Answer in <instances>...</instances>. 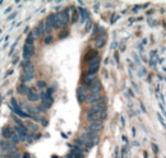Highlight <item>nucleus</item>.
<instances>
[{
	"instance_id": "obj_16",
	"label": "nucleus",
	"mask_w": 166,
	"mask_h": 158,
	"mask_svg": "<svg viewBox=\"0 0 166 158\" xmlns=\"http://www.w3.org/2000/svg\"><path fill=\"white\" fill-rule=\"evenodd\" d=\"M95 79H96V77H95V75H88V74H86V75L82 78V83H83L82 85H84V87H87V88H88V87H90V85L92 84V82L95 80Z\"/></svg>"
},
{
	"instance_id": "obj_5",
	"label": "nucleus",
	"mask_w": 166,
	"mask_h": 158,
	"mask_svg": "<svg viewBox=\"0 0 166 158\" xmlns=\"http://www.w3.org/2000/svg\"><path fill=\"white\" fill-rule=\"evenodd\" d=\"M35 54H36L35 45H33V46L24 45V47H23V59H24V61H29V59H31Z\"/></svg>"
},
{
	"instance_id": "obj_17",
	"label": "nucleus",
	"mask_w": 166,
	"mask_h": 158,
	"mask_svg": "<svg viewBox=\"0 0 166 158\" xmlns=\"http://www.w3.org/2000/svg\"><path fill=\"white\" fill-rule=\"evenodd\" d=\"M77 12H79V14H81V23H84V22H86L87 19H90V15H88L87 9H84V8L79 6L78 9H77Z\"/></svg>"
},
{
	"instance_id": "obj_6",
	"label": "nucleus",
	"mask_w": 166,
	"mask_h": 158,
	"mask_svg": "<svg viewBox=\"0 0 166 158\" xmlns=\"http://www.w3.org/2000/svg\"><path fill=\"white\" fill-rule=\"evenodd\" d=\"M101 89H102V84L96 78L95 80L92 82V84L88 87V92H90V93H101Z\"/></svg>"
},
{
	"instance_id": "obj_32",
	"label": "nucleus",
	"mask_w": 166,
	"mask_h": 158,
	"mask_svg": "<svg viewBox=\"0 0 166 158\" xmlns=\"http://www.w3.org/2000/svg\"><path fill=\"white\" fill-rule=\"evenodd\" d=\"M52 41H54L52 36H47V37H45V40H43V42H45V45H50V43H51Z\"/></svg>"
},
{
	"instance_id": "obj_8",
	"label": "nucleus",
	"mask_w": 166,
	"mask_h": 158,
	"mask_svg": "<svg viewBox=\"0 0 166 158\" xmlns=\"http://www.w3.org/2000/svg\"><path fill=\"white\" fill-rule=\"evenodd\" d=\"M100 97H101V93H90V92H88V94H87V97H86V101H84V103L92 106V105L97 103V101L100 99Z\"/></svg>"
},
{
	"instance_id": "obj_50",
	"label": "nucleus",
	"mask_w": 166,
	"mask_h": 158,
	"mask_svg": "<svg viewBox=\"0 0 166 158\" xmlns=\"http://www.w3.org/2000/svg\"><path fill=\"white\" fill-rule=\"evenodd\" d=\"M65 158H74V157H73V156H72L70 153H68V154H66V157H65Z\"/></svg>"
},
{
	"instance_id": "obj_7",
	"label": "nucleus",
	"mask_w": 166,
	"mask_h": 158,
	"mask_svg": "<svg viewBox=\"0 0 166 158\" xmlns=\"http://www.w3.org/2000/svg\"><path fill=\"white\" fill-rule=\"evenodd\" d=\"M86 117L90 122H95V121H101L100 120V114L96 111H93L92 108H88L86 111Z\"/></svg>"
},
{
	"instance_id": "obj_47",
	"label": "nucleus",
	"mask_w": 166,
	"mask_h": 158,
	"mask_svg": "<svg viewBox=\"0 0 166 158\" xmlns=\"http://www.w3.org/2000/svg\"><path fill=\"white\" fill-rule=\"evenodd\" d=\"M12 9H13L12 6H9V8H8V9L5 10V14H6V13H10V12H12Z\"/></svg>"
},
{
	"instance_id": "obj_4",
	"label": "nucleus",
	"mask_w": 166,
	"mask_h": 158,
	"mask_svg": "<svg viewBox=\"0 0 166 158\" xmlns=\"http://www.w3.org/2000/svg\"><path fill=\"white\" fill-rule=\"evenodd\" d=\"M87 94H88V88L87 87H84V85L78 87V89H77V99H78L79 103H84Z\"/></svg>"
},
{
	"instance_id": "obj_31",
	"label": "nucleus",
	"mask_w": 166,
	"mask_h": 158,
	"mask_svg": "<svg viewBox=\"0 0 166 158\" xmlns=\"http://www.w3.org/2000/svg\"><path fill=\"white\" fill-rule=\"evenodd\" d=\"M68 35H69V31H68V29H63V31L60 32L59 37H60V38H64V37H66Z\"/></svg>"
},
{
	"instance_id": "obj_24",
	"label": "nucleus",
	"mask_w": 166,
	"mask_h": 158,
	"mask_svg": "<svg viewBox=\"0 0 166 158\" xmlns=\"http://www.w3.org/2000/svg\"><path fill=\"white\" fill-rule=\"evenodd\" d=\"M9 142L12 143V144H14V145H17V144H19V143H20L22 140H20V138L18 137V135H17L15 133H14V134H13V137L10 138V140H9Z\"/></svg>"
},
{
	"instance_id": "obj_25",
	"label": "nucleus",
	"mask_w": 166,
	"mask_h": 158,
	"mask_svg": "<svg viewBox=\"0 0 166 158\" xmlns=\"http://www.w3.org/2000/svg\"><path fill=\"white\" fill-rule=\"evenodd\" d=\"M20 157H22V154L19 152H13V153H9L5 156V158H20Z\"/></svg>"
},
{
	"instance_id": "obj_11",
	"label": "nucleus",
	"mask_w": 166,
	"mask_h": 158,
	"mask_svg": "<svg viewBox=\"0 0 166 158\" xmlns=\"http://www.w3.org/2000/svg\"><path fill=\"white\" fill-rule=\"evenodd\" d=\"M69 147L72 148V151L69 152L74 158H84V156H86V153L82 151V149H79L78 147H75V145H72V144H69Z\"/></svg>"
},
{
	"instance_id": "obj_30",
	"label": "nucleus",
	"mask_w": 166,
	"mask_h": 158,
	"mask_svg": "<svg viewBox=\"0 0 166 158\" xmlns=\"http://www.w3.org/2000/svg\"><path fill=\"white\" fill-rule=\"evenodd\" d=\"M17 45H18V40L12 45V46H10V50H9V56H12L13 55V52H14V50H15V46H17Z\"/></svg>"
},
{
	"instance_id": "obj_37",
	"label": "nucleus",
	"mask_w": 166,
	"mask_h": 158,
	"mask_svg": "<svg viewBox=\"0 0 166 158\" xmlns=\"http://www.w3.org/2000/svg\"><path fill=\"white\" fill-rule=\"evenodd\" d=\"M40 121H41V124H42V126H47V124H49V122H47V120H46V119H43V117H42Z\"/></svg>"
},
{
	"instance_id": "obj_36",
	"label": "nucleus",
	"mask_w": 166,
	"mask_h": 158,
	"mask_svg": "<svg viewBox=\"0 0 166 158\" xmlns=\"http://www.w3.org/2000/svg\"><path fill=\"white\" fill-rule=\"evenodd\" d=\"M157 117H159V120H160V122H161V125L165 126V120H164V117H162L160 114H157Z\"/></svg>"
},
{
	"instance_id": "obj_23",
	"label": "nucleus",
	"mask_w": 166,
	"mask_h": 158,
	"mask_svg": "<svg viewBox=\"0 0 166 158\" xmlns=\"http://www.w3.org/2000/svg\"><path fill=\"white\" fill-rule=\"evenodd\" d=\"M29 37H32V38H33V41L37 40V38L40 37V33H38V31H37V28H36V27L33 28V29H31V31H29Z\"/></svg>"
},
{
	"instance_id": "obj_14",
	"label": "nucleus",
	"mask_w": 166,
	"mask_h": 158,
	"mask_svg": "<svg viewBox=\"0 0 166 158\" xmlns=\"http://www.w3.org/2000/svg\"><path fill=\"white\" fill-rule=\"evenodd\" d=\"M88 129H90V130H93V131H96V133H100V131L104 129V124H102V121L90 122V125H88Z\"/></svg>"
},
{
	"instance_id": "obj_27",
	"label": "nucleus",
	"mask_w": 166,
	"mask_h": 158,
	"mask_svg": "<svg viewBox=\"0 0 166 158\" xmlns=\"http://www.w3.org/2000/svg\"><path fill=\"white\" fill-rule=\"evenodd\" d=\"M37 87H38L40 89H43V88L47 87V84H46L45 80H37Z\"/></svg>"
},
{
	"instance_id": "obj_49",
	"label": "nucleus",
	"mask_w": 166,
	"mask_h": 158,
	"mask_svg": "<svg viewBox=\"0 0 166 158\" xmlns=\"http://www.w3.org/2000/svg\"><path fill=\"white\" fill-rule=\"evenodd\" d=\"M160 108H161V111H162V112H164V114H165V107H164V105H162V103L160 105Z\"/></svg>"
},
{
	"instance_id": "obj_43",
	"label": "nucleus",
	"mask_w": 166,
	"mask_h": 158,
	"mask_svg": "<svg viewBox=\"0 0 166 158\" xmlns=\"http://www.w3.org/2000/svg\"><path fill=\"white\" fill-rule=\"evenodd\" d=\"M116 19H118V15H113V19H111V23H115V22H116Z\"/></svg>"
},
{
	"instance_id": "obj_35",
	"label": "nucleus",
	"mask_w": 166,
	"mask_h": 158,
	"mask_svg": "<svg viewBox=\"0 0 166 158\" xmlns=\"http://www.w3.org/2000/svg\"><path fill=\"white\" fill-rule=\"evenodd\" d=\"M28 126L32 129V130H35V131H37V125H36V124H33V122H28Z\"/></svg>"
},
{
	"instance_id": "obj_2",
	"label": "nucleus",
	"mask_w": 166,
	"mask_h": 158,
	"mask_svg": "<svg viewBox=\"0 0 166 158\" xmlns=\"http://www.w3.org/2000/svg\"><path fill=\"white\" fill-rule=\"evenodd\" d=\"M10 108H12V111L14 112V114H17L19 117H31L28 114H26V112L22 111L20 105L17 102L15 98H12V99H10Z\"/></svg>"
},
{
	"instance_id": "obj_12",
	"label": "nucleus",
	"mask_w": 166,
	"mask_h": 158,
	"mask_svg": "<svg viewBox=\"0 0 166 158\" xmlns=\"http://www.w3.org/2000/svg\"><path fill=\"white\" fill-rule=\"evenodd\" d=\"M23 70L26 75H35V65L31 61H23Z\"/></svg>"
},
{
	"instance_id": "obj_34",
	"label": "nucleus",
	"mask_w": 166,
	"mask_h": 158,
	"mask_svg": "<svg viewBox=\"0 0 166 158\" xmlns=\"http://www.w3.org/2000/svg\"><path fill=\"white\" fill-rule=\"evenodd\" d=\"M91 28H92V22H91V19H88L87 24H86V31H87V32L91 31Z\"/></svg>"
},
{
	"instance_id": "obj_3",
	"label": "nucleus",
	"mask_w": 166,
	"mask_h": 158,
	"mask_svg": "<svg viewBox=\"0 0 166 158\" xmlns=\"http://www.w3.org/2000/svg\"><path fill=\"white\" fill-rule=\"evenodd\" d=\"M0 149L3 152H6V154L13 153V152H18L17 145L12 144L10 142H6V140H0Z\"/></svg>"
},
{
	"instance_id": "obj_20",
	"label": "nucleus",
	"mask_w": 166,
	"mask_h": 158,
	"mask_svg": "<svg viewBox=\"0 0 166 158\" xmlns=\"http://www.w3.org/2000/svg\"><path fill=\"white\" fill-rule=\"evenodd\" d=\"M98 54H97V51H90V52H87L86 55H84V58H83V60L87 63L88 60H91L92 58H95V56H97Z\"/></svg>"
},
{
	"instance_id": "obj_41",
	"label": "nucleus",
	"mask_w": 166,
	"mask_h": 158,
	"mask_svg": "<svg viewBox=\"0 0 166 158\" xmlns=\"http://www.w3.org/2000/svg\"><path fill=\"white\" fill-rule=\"evenodd\" d=\"M20 158H31V154H29V153H24V154Z\"/></svg>"
},
{
	"instance_id": "obj_45",
	"label": "nucleus",
	"mask_w": 166,
	"mask_h": 158,
	"mask_svg": "<svg viewBox=\"0 0 166 158\" xmlns=\"http://www.w3.org/2000/svg\"><path fill=\"white\" fill-rule=\"evenodd\" d=\"M134 59H136V63H137V64H141V61H139V59H138V56H137L136 54H134Z\"/></svg>"
},
{
	"instance_id": "obj_9",
	"label": "nucleus",
	"mask_w": 166,
	"mask_h": 158,
	"mask_svg": "<svg viewBox=\"0 0 166 158\" xmlns=\"http://www.w3.org/2000/svg\"><path fill=\"white\" fill-rule=\"evenodd\" d=\"M38 96H40V98H41V101H42V106L45 107L46 110H47L49 107H51V105H52V102H54L52 96H47L46 93H41V94H38Z\"/></svg>"
},
{
	"instance_id": "obj_33",
	"label": "nucleus",
	"mask_w": 166,
	"mask_h": 158,
	"mask_svg": "<svg viewBox=\"0 0 166 158\" xmlns=\"http://www.w3.org/2000/svg\"><path fill=\"white\" fill-rule=\"evenodd\" d=\"M33 42H35V41H33V38L28 36L27 40H26V43H24V45H28V46H33Z\"/></svg>"
},
{
	"instance_id": "obj_15",
	"label": "nucleus",
	"mask_w": 166,
	"mask_h": 158,
	"mask_svg": "<svg viewBox=\"0 0 166 158\" xmlns=\"http://www.w3.org/2000/svg\"><path fill=\"white\" fill-rule=\"evenodd\" d=\"M1 134H3V138H4V139L10 140V138H12L13 134H14V129H12L10 126H5V128L3 129Z\"/></svg>"
},
{
	"instance_id": "obj_38",
	"label": "nucleus",
	"mask_w": 166,
	"mask_h": 158,
	"mask_svg": "<svg viewBox=\"0 0 166 158\" xmlns=\"http://www.w3.org/2000/svg\"><path fill=\"white\" fill-rule=\"evenodd\" d=\"M17 17V13H12L10 15H8V18H6V20H12L13 18H15Z\"/></svg>"
},
{
	"instance_id": "obj_28",
	"label": "nucleus",
	"mask_w": 166,
	"mask_h": 158,
	"mask_svg": "<svg viewBox=\"0 0 166 158\" xmlns=\"http://www.w3.org/2000/svg\"><path fill=\"white\" fill-rule=\"evenodd\" d=\"M107 117V110H106V107L101 111V114H100V120H105Z\"/></svg>"
},
{
	"instance_id": "obj_48",
	"label": "nucleus",
	"mask_w": 166,
	"mask_h": 158,
	"mask_svg": "<svg viewBox=\"0 0 166 158\" xmlns=\"http://www.w3.org/2000/svg\"><path fill=\"white\" fill-rule=\"evenodd\" d=\"M141 108H142V111H143V112H146V108H145V105H143L142 102H141Z\"/></svg>"
},
{
	"instance_id": "obj_10",
	"label": "nucleus",
	"mask_w": 166,
	"mask_h": 158,
	"mask_svg": "<svg viewBox=\"0 0 166 158\" xmlns=\"http://www.w3.org/2000/svg\"><path fill=\"white\" fill-rule=\"evenodd\" d=\"M27 99L29 101V102H37V101H40V96H38V92L36 88H29V92L27 94Z\"/></svg>"
},
{
	"instance_id": "obj_42",
	"label": "nucleus",
	"mask_w": 166,
	"mask_h": 158,
	"mask_svg": "<svg viewBox=\"0 0 166 158\" xmlns=\"http://www.w3.org/2000/svg\"><path fill=\"white\" fill-rule=\"evenodd\" d=\"M116 46H118V42H113V45H111V50H115Z\"/></svg>"
},
{
	"instance_id": "obj_19",
	"label": "nucleus",
	"mask_w": 166,
	"mask_h": 158,
	"mask_svg": "<svg viewBox=\"0 0 166 158\" xmlns=\"http://www.w3.org/2000/svg\"><path fill=\"white\" fill-rule=\"evenodd\" d=\"M17 91H18V93H20V94H28V92H29V87H27V84H19L18 85V88H17Z\"/></svg>"
},
{
	"instance_id": "obj_22",
	"label": "nucleus",
	"mask_w": 166,
	"mask_h": 158,
	"mask_svg": "<svg viewBox=\"0 0 166 158\" xmlns=\"http://www.w3.org/2000/svg\"><path fill=\"white\" fill-rule=\"evenodd\" d=\"M43 27H45V33H51V31H52V26L50 24V22L47 20V19H45L43 20Z\"/></svg>"
},
{
	"instance_id": "obj_18",
	"label": "nucleus",
	"mask_w": 166,
	"mask_h": 158,
	"mask_svg": "<svg viewBox=\"0 0 166 158\" xmlns=\"http://www.w3.org/2000/svg\"><path fill=\"white\" fill-rule=\"evenodd\" d=\"M100 70V64L98 65H92V66H88L87 70H86V74L88 75H96Z\"/></svg>"
},
{
	"instance_id": "obj_44",
	"label": "nucleus",
	"mask_w": 166,
	"mask_h": 158,
	"mask_svg": "<svg viewBox=\"0 0 166 158\" xmlns=\"http://www.w3.org/2000/svg\"><path fill=\"white\" fill-rule=\"evenodd\" d=\"M18 61H19V58H18V56H15V58H14V60H13V64L15 65V64H17Z\"/></svg>"
},
{
	"instance_id": "obj_1",
	"label": "nucleus",
	"mask_w": 166,
	"mask_h": 158,
	"mask_svg": "<svg viewBox=\"0 0 166 158\" xmlns=\"http://www.w3.org/2000/svg\"><path fill=\"white\" fill-rule=\"evenodd\" d=\"M55 15H56L58 20L60 22L61 27H65L70 20V9H64V10H61V12L56 13Z\"/></svg>"
},
{
	"instance_id": "obj_40",
	"label": "nucleus",
	"mask_w": 166,
	"mask_h": 158,
	"mask_svg": "<svg viewBox=\"0 0 166 158\" xmlns=\"http://www.w3.org/2000/svg\"><path fill=\"white\" fill-rule=\"evenodd\" d=\"M152 148H153L155 153H159V147H157L156 144H152Z\"/></svg>"
},
{
	"instance_id": "obj_26",
	"label": "nucleus",
	"mask_w": 166,
	"mask_h": 158,
	"mask_svg": "<svg viewBox=\"0 0 166 158\" xmlns=\"http://www.w3.org/2000/svg\"><path fill=\"white\" fill-rule=\"evenodd\" d=\"M106 102H107V98H106L105 96H101V97H100V99L97 101V103H98V105H101V106H104V107H105Z\"/></svg>"
},
{
	"instance_id": "obj_21",
	"label": "nucleus",
	"mask_w": 166,
	"mask_h": 158,
	"mask_svg": "<svg viewBox=\"0 0 166 158\" xmlns=\"http://www.w3.org/2000/svg\"><path fill=\"white\" fill-rule=\"evenodd\" d=\"M36 28H37V31H38V33H40V37L43 36V35H46V33H45V27H43V20L40 22V23L36 26Z\"/></svg>"
},
{
	"instance_id": "obj_39",
	"label": "nucleus",
	"mask_w": 166,
	"mask_h": 158,
	"mask_svg": "<svg viewBox=\"0 0 166 158\" xmlns=\"http://www.w3.org/2000/svg\"><path fill=\"white\" fill-rule=\"evenodd\" d=\"M114 59H115L116 63H119V59H120V58H119V52H118V51L114 52Z\"/></svg>"
},
{
	"instance_id": "obj_46",
	"label": "nucleus",
	"mask_w": 166,
	"mask_h": 158,
	"mask_svg": "<svg viewBox=\"0 0 166 158\" xmlns=\"http://www.w3.org/2000/svg\"><path fill=\"white\" fill-rule=\"evenodd\" d=\"M120 120H121V126H125V120H124V117H121Z\"/></svg>"
},
{
	"instance_id": "obj_29",
	"label": "nucleus",
	"mask_w": 166,
	"mask_h": 158,
	"mask_svg": "<svg viewBox=\"0 0 166 158\" xmlns=\"http://www.w3.org/2000/svg\"><path fill=\"white\" fill-rule=\"evenodd\" d=\"M14 122L17 124V126H18V128H26V125L23 124V121H22L20 119H14Z\"/></svg>"
},
{
	"instance_id": "obj_13",
	"label": "nucleus",
	"mask_w": 166,
	"mask_h": 158,
	"mask_svg": "<svg viewBox=\"0 0 166 158\" xmlns=\"http://www.w3.org/2000/svg\"><path fill=\"white\" fill-rule=\"evenodd\" d=\"M106 45V35H100L95 40V46L96 49H102Z\"/></svg>"
}]
</instances>
